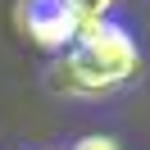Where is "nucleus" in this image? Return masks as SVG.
Instances as JSON below:
<instances>
[{
  "label": "nucleus",
  "mask_w": 150,
  "mask_h": 150,
  "mask_svg": "<svg viewBox=\"0 0 150 150\" xmlns=\"http://www.w3.org/2000/svg\"><path fill=\"white\" fill-rule=\"evenodd\" d=\"M114 5H118V0H73V9L82 14V23H100V18H109Z\"/></svg>",
  "instance_id": "nucleus-3"
},
{
  "label": "nucleus",
  "mask_w": 150,
  "mask_h": 150,
  "mask_svg": "<svg viewBox=\"0 0 150 150\" xmlns=\"http://www.w3.org/2000/svg\"><path fill=\"white\" fill-rule=\"evenodd\" d=\"M14 18L23 37L37 41L41 50H68L82 32V14L73 9V0H18Z\"/></svg>",
  "instance_id": "nucleus-2"
},
{
  "label": "nucleus",
  "mask_w": 150,
  "mask_h": 150,
  "mask_svg": "<svg viewBox=\"0 0 150 150\" xmlns=\"http://www.w3.org/2000/svg\"><path fill=\"white\" fill-rule=\"evenodd\" d=\"M73 150H123L114 137H105V132H91V137H77Z\"/></svg>",
  "instance_id": "nucleus-4"
},
{
  "label": "nucleus",
  "mask_w": 150,
  "mask_h": 150,
  "mask_svg": "<svg viewBox=\"0 0 150 150\" xmlns=\"http://www.w3.org/2000/svg\"><path fill=\"white\" fill-rule=\"evenodd\" d=\"M141 73V50L132 41V32L114 18L82 23L77 41L64 50V59L50 73V86L64 96H105L127 86Z\"/></svg>",
  "instance_id": "nucleus-1"
}]
</instances>
